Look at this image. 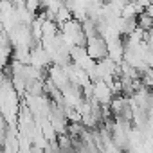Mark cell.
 Returning <instances> with one entry per match:
<instances>
[{
    "label": "cell",
    "mask_w": 153,
    "mask_h": 153,
    "mask_svg": "<svg viewBox=\"0 0 153 153\" xmlns=\"http://www.w3.org/2000/svg\"><path fill=\"white\" fill-rule=\"evenodd\" d=\"M85 49H87V52H88V56L92 58V59H101V58H105L106 56V42H105V38L103 36H90V38H87V42H85Z\"/></svg>",
    "instance_id": "cell-1"
},
{
    "label": "cell",
    "mask_w": 153,
    "mask_h": 153,
    "mask_svg": "<svg viewBox=\"0 0 153 153\" xmlns=\"http://www.w3.org/2000/svg\"><path fill=\"white\" fill-rule=\"evenodd\" d=\"M92 97L99 105H110V101L114 97V92L110 90V87L103 79H96V81H92Z\"/></svg>",
    "instance_id": "cell-2"
}]
</instances>
